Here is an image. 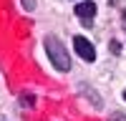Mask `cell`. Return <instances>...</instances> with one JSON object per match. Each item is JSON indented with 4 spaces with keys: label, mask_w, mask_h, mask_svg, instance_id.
<instances>
[{
    "label": "cell",
    "mask_w": 126,
    "mask_h": 121,
    "mask_svg": "<svg viewBox=\"0 0 126 121\" xmlns=\"http://www.w3.org/2000/svg\"><path fill=\"white\" fill-rule=\"evenodd\" d=\"M46 50H48L50 63H53L58 71H68V68H71V58H68V53H66V48H63L61 40H56V38H46Z\"/></svg>",
    "instance_id": "1"
},
{
    "label": "cell",
    "mask_w": 126,
    "mask_h": 121,
    "mask_svg": "<svg viewBox=\"0 0 126 121\" xmlns=\"http://www.w3.org/2000/svg\"><path fill=\"white\" fill-rule=\"evenodd\" d=\"M73 45H76V53L83 58V60H96V48L91 45V40L88 38H83V35H76L73 38Z\"/></svg>",
    "instance_id": "2"
},
{
    "label": "cell",
    "mask_w": 126,
    "mask_h": 121,
    "mask_svg": "<svg viewBox=\"0 0 126 121\" xmlns=\"http://www.w3.org/2000/svg\"><path fill=\"white\" fill-rule=\"evenodd\" d=\"M76 15L81 18V23L91 28L93 18H96V3H91V0H83V3H76Z\"/></svg>",
    "instance_id": "3"
},
{
    "label": "cell",
    "mask_w": 126,
    "mask_h": 121,
    "mask_svg": "<svg viewBox=\"0 0 126 121\" xmlns=\"http://www.w3.org/2000/svg\"><path fill=\"white\" fill-rule=\"evenodd\" d=\"M33 5H35L33 0H23V8H25V10H33Z\"/></svg>",
    "instance_id": "4"
},
{
    "label": "cell",
    "mask_w": 126,
    "mask_h": 121,
    "mask_svg": "<svg viewBox=\"0 0 126 121\" xmlns=\"http://www.w3.org/2000/svg\"><path fill=\"white\" fill-rule=\"evenodd\" d=\"M111 121H126V116H124V114H113Z\"/></svg>",
    "instance_id": "5"
},
{
    "label": "cell",
    "mask_w": 126,
    "mask_h": 121,
    "mask_svg": "<svg viewBox=\"0 0 126 121\" xmlns=\"http://www.w3.org/2000/svg\"><path fill=\"white\" fill-rule=\"evenodd\" d=\"M124 98H126V91H124Z\"/></svg>",
    "instance_id": "6"
}]
</instances>
